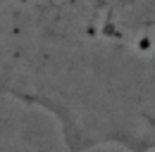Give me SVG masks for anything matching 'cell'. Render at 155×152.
Masks as SVG:
<instances>
[{
	"mask_svg": "<svg viewBox=\"0 0 155 152\" xmlns=\"http://www.w3.org/2000/svg\"><path fill=\"white\" fill-rule=\"evenodd\" d=\"M0 95L69 152H155V0H0Z\"/></svg>",
	"mask_w": 155,
	"mask_h": 152,
	"instance_id": "6da1fadb",
	"label": "cell"
}]
</instances>
